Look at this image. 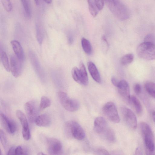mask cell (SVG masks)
<instances>
[{
	"instance_id": "obj_16",
	"label": "cell",
	"mask_w": 155,
	"mask_h": 155,
	"mask_svg": "<svg viewBox=\"0 0 155 155\" xmlns=\"http://www.w3.org/2000/svg\"><path fill=\"white\" fill-rule=\"evenodd\" d=\"M88 68L92 78L98 83H100L101 78L98 70L95 64L91 61H89L87 64Z\"/></svg>"
},
{
	"instance_id": "obj_4",
	"label": "cell",
	"mask_w": 155,
	"mask_h": 155,
	"mask_svg": "<svg viewBox=\"0 0 155 155\" xmlns=\"http://www.w3.org/2000/svg\"><path fill=\"white\" fill-rule=\"evenodd\" d=\"M58 96L61 104L66 110L74 112L79 109L80 104L78 101L77 100L70 98L65 92L59 91Z\"/></svg>"
},
{
	"instance_id": "obj_14",
	"label": "cell",
	"mask_w": 155,
	"mask_h": 155,
	"mask_svg": "<svg viewBox=\"0 0 155 155\" xmlns=\"http://www.w3.org/2000/svg\"><path fill=\"white\" fill-rule=\"evenodd\" d=\"M11 44L15 55L20 61L23 62L24 54L23 49L20 43L16 40H12Z\"/></svg>"
},
{
	"instance_id": "obj_38",
	"label": "cell",
	"mask_w": 155,
	"mask_h": 155,
	"mask_svg": "<svg viewBox=\"0 0 155 155\" xmlns=\"http://www.w3.org/2000/svg\"><path fill=\"white\" fill-rule=\"evenodd\" d=\"M134 91L136 94H139L140 93L141 91V87L139 84H135L134 86Z\"/></svg>"
},
{
	"instance_id": "obj_13",
	"label": "cell",
	"mask_w": 155,
	"mask_h": 155,
	"mask_svg": "<svg viewBox=\"0 0 155 155\" xmlns=\"http://www.w3.org/2000/svg\"><path fill=\"white\" fill-rule=\"evenodd\" d=\"M107 123L103 117H99L95 118L94 122V131L98 134L104 133L107 129Z\"/></svg>"
},
{
	"instance_id": "obj_19",
	"label": "cell",
	"mask_w": 155,
	"mask_h": 155,
	"mask_svg": "<svg viewBox=\"0 0 155 155\" xmlns=\"http://www.w3.org/2000/svg\"><path fill=\"white\" fill-rule=\"evenodd\" d=\"M79 69L82 78V85L86 86L88 84V77L85 66L82 62L80 64Z\"/></svg>"
},
{
	"instance_id": "obj_45",
	"label": "cell",
	"mask_w": 155,
	"mask_h": 155,
	"mask_svg": "<svg viewBox=\"0 0 155 155\" xmlns=\"http://www.w3.org/2000/svg\"><path fill=\"white\" fill-rule=\"evenodd\" d=\"M37 155H45V154L44 153H43L42 152H39Z\"/></svg>"
},
{
	"instance_id": "obj_20",
	"label": "cell",
	"mask_w": 155,
	"mask_h": 155,
	"mask_svg": "<svg viewBox=\"0 0 155 155\" xmlns=\"http://www.w3.org/2000/svg\"><path fill=\"white\" fill-rule=\"evenodd\" d=\"M71 74L73 78L75 81L82 85V78L79 69L77 67L73 68L71 71Z\"/></svg>"
},
{
	"instance_id": "obj_18",
	"label": "cell",
	"mask_w": 155,
	"mask_h": 155,
	"mask_svg": "<svg viewBox=\"0 0 155 155\" xmlns=\"http://www.w3.org/2000/svg\"><path fill=\"white\" fill-rule=\"evenodd\" d=\"M16 115L20 121L22 128H29L28 122L25 115L20 110H17Z\"/></svg>"
},
{
	"instance_id": "obj_40",
	"label": "cell",
	"mask_w": 155,
	"mask_h": 155,
	"mask_svg": "<svg viewBox=\"0 0 155 155\" xmlns=\"http://www.w3.org/2000/svg\"><path fill=\"white\" fill-rule=\"evenodd\" d=\"M111 82L113 84L117 87L119 84V81L115 77H112L111 78Z\"/></svg>"
},
{
	"instance_id": "obj_32",
	"label": "cell",
	"mask_w": 155,
	"mask_h": 155,
	"mask_svg": "<svg viewBox=\"0 0 155 155\" xmlns=\"http://www.w3.org/2000/svg\"><path fill=\"white\" fill-rule=\"evenodd\" d=\"M101 45L103 51L106 52L108 48V44L104 35L102 36L101 38Z\"/></svg>"
},
{
	"instance_id": "obj_33",
	"label": "cell",
	"mask_w": 155,
	"mask_h": 155,
	"mask_svg": "<svg viewBox=\"0 0 155 155\" xmlns=\"http://www.w3.org/2000/svg\"><path fill=\"white\" fill-rule=\"evenodd\" d=\"M144 41L155 44V35L153 33H149L146 36Z\"/></svg>"
},
{
	"instance_id": "obj_43",
	"label": "cell",
	"mask_w": 155,
	"mask_h": 155,
	"mask_svg": "<svg viewBox=\"0 0 155 155\" xmlns=\"http://www.w3.org/2000/svg\"><path fill=\"white\" fill-rule=\"evenodd\" d=\"M152 116L153 120L155 122V111L153 112L152 113Z\"/></svg>"
},
{
	"instance_id": "obj_23",
	"label": "cell",
	"mask_w": 155,
	"mask_h": 155,
	"mask_svg": "<svg viewBox=\"0 0 155 155\" xmlns=\"http://www.w3.org/2000/svg\"><path fill=\"white\" fill-rule=\"evenodd\" d=\"M82 46L85 52L88 55L91 54L92 49L89 41L86 38H83L81 41Z\"/></svg>"
},
{
	"instance_id": "obj_8",
	"label": "cell",
	"mask_w": 155,
	"mask_h": 155,
	"mask_svg": "<svg viewBox=\"0 0 155 155\" xmlns=\"http://www.w3.org/2000/svg\"><path fill=\"white\" fill-rule=\"evenodd\" d=\"M121 111L128 125L132 129H136L137 126V120L134 113L129 108L124 107L121 108Z\"/></svg>"
},
{
	"instance_id": "obj_29",
	"label": "cell",
	"mask_w": 155,
	"mask_h": 155,
	"mask_svg": "<svg viewBox=\"0 0 155 155\" xmlns=\"http://www.w3.org/2000/svg\"><path fill=\"white\" fill-rule=\"evenodd\" d=\"M134 60V56L132 54H127L123 56L121 59L120 62L123 65L131 63Z\"/></svg>"
},
{
	"instance_id": "obj_22",
	"label": "cell",
	"mask_w": 155,
	"mask_h": 155,
	"mask_svg": "<svg viewBox=\"0 0 155 155\" xmlns=\"http://www.w3.org/2000/svg\"><path fill=\"white\" fill-rule=\"evenodd\" d=\"M87 0L89 12L93 17H95L97 15L99 10L94 1L93 0Z\"/></svg>"
},
{
	"instance_id": "obj_26",
	"label": "cell",
	"mask_w": 155,
	"mask_h": 155,
	"mask_svg": "<svg viewBox=\"0 0 155 155\" xmlns=\"http://www.w3.org/2000/svg\"><path fill=\"white\" fill-rule=\"evenodd\" d=\"M51 104L50 99L45 96L41 97L39 105L40 109L43 110L49 107Z\"/></svg>"
},
{
	"instance_id": "obj_36",
	"label": "cell",
	"mask_w": 155,
	"mask_h": 155,
	"mask_svg": "<svg viewBox=\"0 0 155 155\" xmlns=\"http://www.w3.org/2000/svg\"><path fill=\"white\" fill-rule=\"evenodd\" d=\"M94 1L99 10L102 9L104 6V0H94Z\"/></svg>"
},
{
	"instance_id": "obj_37",
	"label": "cell",
	"mask_w": 155,
	"mask_h": 155,
	"mask_svg": "<svg viewBox=\"0 0 155 155\" xmlns=\"http://www.w3.org/2000/svg\"><path fill=\"white\" fill-rule=\"evenodd\" d=\"M96 153L99 155H108L109 154L107 151L104 148H99L96 150Z\"/></svg>"
},
{
	"instance_id": "obj_12",
	"label": "cell",
	"mask_w": 155,
	"mask_h": 155,
	"mask_svg": "<svg viewBox=\"0 0 155 155\" xmlns=\"http://www.w3.org/2000/svg\"><path fill=\"white\" fill-rule=\"evenodd\" d=\"M117 87L120 95L130 103V89L127 82L124 80L120 81Z\"/></svg>"
},
{
	"instance_id": "obj_41",
	"label": "cell",
	"mask_w": 155,
	"mask_h": 155,
	"mask_svg": "<svg viewBox=\"0 0 155 155\" xmlns=\"http://www.w3.org/2000/svg\"><path fill=\"white\" fill-rule=\"evenodd\" d=\"M68 43L70 44H71L73 41L72 37L71 36L69 35L68 37Z\"/></svg>"
},
{
	"instance_id": "obj_27",
	"label": "cell",
	"mask_w": 155,
	"mask_h": 155,
	"mask_svg": "<svg viewBox=\"0 0 155 155\" xmlns=\"http://www.w3.org/2000/svg\"><path fill=\"white\" fill-rule=\"evenodd\" d=\"M22 4L25 13L29 17L31 15V8L30 0H20Z\"/></svg>"
},
{
	"instance_id": "obj_2",
	"label": "cell",
	"mask_w": 155,
	"mask_h": 155,
	"mask_svg": "<svg viewBox=\"0 0 155 155\" xmlns=\"http://www.w3.org/2000/svg\"><path fill=\"white\" fill-rule=\"evenodd\" d=\"M65 131L67 136L72 137L78 140L84 139L85 132L81 126L77 122L72 121L67 122L65 125Z\"/></svg>"
},
{
	"instance_id": "obj_15",
	"label": "cell",
	"mask_w": 155,
	"mask_h": 155,
	"mask_svg": "<svg viewBox=\"0 0 155 155\" xmlns=\"http://www.w3.org/2000/svg\"><path fill=\"white\" fill-rule=\"evenodd\" d=\"M35 122L38 126L42 127H48L51 124V120L50 117L46 114L38 115L36 118Z\"/></svg>"
},
{
	"instance_id": "obj_42",
	"label": "cell",
	"mask_w": 155,
	"mask_h": 155,
	"mask_svg": "<svg viewBox=\"0 0 155 155\" xmlns=\"http://www.w3.org/2000/svg\"><path fill=\"white\" fill-rule=\"evenodd\" d=\"M47 4H50L51 3L52 0H43Z\"/></svg>"
},
{
	"instance_id": "obj_28",
	"label": "cell",
	"mask_w": 155,
	"mask_h": 155,
	"mask_svg": "<svg viewBox=\"0 0 155 155\" xmlns=\"http://www.w3.org/2000/svg\"><path fill=\"white\" fill-rule=\"evenodd\" d=\"M106 139L108 142H113L115 140V135L114 131L111 129L108 128L104 132Z\"/></svg>"
},
{
	"instance_id": "obj_9",
	"label": "cell",
	"mask_w": 155,
	"mask_h": 155,
	"mask_svg": "<svg viewBox=\"0 0 155 155\" xmlns=\"http://www.w3.org/2000/svg\"><path fill=\"white\" fill-rule=\"evenodd\" d=\"M23 62L20 60L15 55H12L10 57V68L12 75L15 78L21 74Z\"/></svg>"
},
{
	"instance_id": "obj_5",
	"label": "cell",
	"mask_w": 155,
	"mask_h": 155,
	"mask_svg": "<svg viewBox=\"0 0 155 155\" xmlns=\"http://www.w3.org/2000/svg\"><path fill=\"white\" fill-rule=\"evenodd\" d=\"M103 111L105 115L111 121L118 123L120 118L117 107L114 103L109 102L103 106Z\"/></svg>"
},
{
	"instance_id": "obj_31",
	"label": "cell",
	"mask_w": 155,
	"mask_h": 155,
	"mask_svg": "<svg viewBox=\"0 0 155 155\" xmlns=\"http://www.w3.org/2000/svg\"><path fill=\"white\" fill-rule=\"evenodd\" d=\"M4 9L8 12H10L12 10V6L10 0H1Z\"/></svg>"
},
{
	"instance_id": "obj_3",
	"label": "cell",
	"mask_w": 155,
	"mask_h": 155,
	"mask_svg": "<svg viewBox=\"0 0 155 155\" xmlns=\"http://www.w3.org/2000/svg\"><path fill=\"white\" fill-rule=\"evenodd\" d=\"M137 53L140 58L147 60L155 59V44L144 42L137 47Z\"/></svg>"
},
{
	"instance_id": "obj_1",
	"label": "cell",
	"mask_w": 155,
	"mask_h": 155,
	"mask_svg": "<svg viewBox=\"0 0 155 155\" xmlns=\"http://www.w3.org/2000/svg\"><path fill=\"white\" fill-rule=\"evenodd\" d=\"M106 5L112 14L121 21L128 19L130 12L128 8L120 0H104Z\"/></svg>"
},
{
	"instance_id": "obj_39",
	"label": "cell",
	"mask_w": 155,
	"mask_h": 155,
	"mask_svg": "<svg viewBox=\"0 0 155 155\" xmlns=\"http://www.w3.org/2000/svg\"><path fill=\"white\" fill-rule=\"evenodd\" d=\"M16 148V147L14 146H13L10 147L7 152V155H15Z\"/></svg>"
},
{
	"instance_id": "obj_17",
	"label": "cell",
	"mask_w": 155,
	"mask_h": 155,
	"mask_svg": "<svg viewBox=\"0 0 155 155\" xmlns=\"http://www.w3.org/2000/svg\"><path fill=\"white\" fill-rule=\"evenodd\" d=\"M130 103L133 104L135 109L139 115H140L143 112V107L139 99L135 96H130Z\"/></svg>"
},
{
	"instance_id": "obj_44",
	"label": "cell",
	"mask_w": 155,
	"mask_h": 155,
	"mask_svg": "<svg viewBox=\"0 0 155 155\" xmlns=\"http://www.w3.org/2000/svg\"><path fill=\"white\" fill-rule=\"evenodd\" d=\"M35 2L36 5H39L40 3V0H34Z\"/></svg>"
},
{
	"instance_id": "obj_34",
	"label": "cell",
	"mask_w": 155,
	"mask_h": 155,
	"mask_svg": "<svg viewBox=\"0 0 155 155\" xmlns=\"http://www.w3.org/2000/svg\"><path fill=\"white\" fill-rule=\"evenodd\" d=\"M28 153L26 149H24L20 146L16 148L15 155H27L28 154Z\"/></svg>"
},
{
	"instance_id": "obj_11",
	"label": "cell",
	"mask_w": 155,
	"mask_h": 155,
	"mask_svg": "<svg viewBox=\"0 0 155 155\" xmlns=\"http://www.w3.org/2000/svg\"><path fill=\"white\" fill-rule=\"evenodd\" d=\"M29 56L33 66L38 76L41 80H45L44 71L36 55L33 52L30 51L29 52Z\"/></svg>"
},
{
	"instance_id": "obj_10",
	"label": "cell",
	"mask_w": 155,
	"mask_h": 155,
	"mask_svg": "<svg viewBox=\"0 0 155 155\" xmlns=\"http://www.w3.org/2000/svg\"><path fill=\"white\" fill-rule=\"evenodd\" d=\"M0 118L1 124L6 131L10 134H14L17 128L15 123L2 113H0Z\"/></svg>"
},
{
	"instance_id": "obj_7",
	"label": "cell",
	"mask_w": 155,
	"mask_h": 155,
	"mask_svg": "<svg viewBox=\"0 0 155 155\" xmlns=\"http://www.w3.org/2000/svg\"><path fill=\"white\" fill-rule=\"evenodd\" d=\"M47 151L50 155H60L62 153V146L57 139L49 138L46 140Z\"/></svg>"
},
{
	"instance_id": "obj_35",
	"label": "cell",
	"mask_w": 155,
	"mask_h": 155,
	"mask_svg": "<svg viewBox=\"0 0 155 155\" xmlns=\"http://www.w3.org/2000/svg\"><path fill=\"white\" fill-rule=\"evenodd\" d=\"M22 134L25 140H28L30 137V133L29 128H22Z\"/></svg>"
},
{
	"instance_id": "obj_25",
	"label": "cell",
	"mask_w": 155,
	"mask_h": 155,
	"mask_svg": "<svg viewBox=\"0 0 155 155\" xmlns=\"http://www.w3.org/2000/svg\"><path fill=\"white\" fill-rule=\"evenodd\" d=\"M145 88L148 94L155 98V83L149 82L146 83Z\"/></svg>"
},
{
	"instance_id": "obj_30",
	"label": "cell",
	"mask_w": 155,
	"mask_h": 155,
	"mask_svg": "<svg viewBox=\"0 0 155 155\" xmlns=\"http://www.w3.org/2000/svg\"><path fill=\"white\" fill-rule=\"evenodd\" d=\"M0 139L4 148L5 149L8 145V141L6 135L3 130H0Z\"/></svg>"
},
{
	"instance_id": "obj_21",
	"label": "cell",
	"mask_w": 155,
	"mask_h": 155,
	"mask_svg": "<svg viewBox=\"0 0 155 155\" xmlns=\"http://www.w3.org/2000/svg\"><path fill=\"white\" fill-rule=\"evenodd\" d=\"M36 36L39 45H41L44 38V33L43 28L38 24L35 26Z\"/></svg>"
},
{
	"instance_id": "obj_24",
	"label": "cell",
	"mask_w": 155,
	"mask_h": 155,
	"mask_svg": "<svg viewBox=\"0 0 155 155\" xmlns=\"http://www.w3.org/2000/svg\"><path fill=\"white\" fill-rule=\"evenodd\" d=\"M1 59L2 64L5 70L8 72L10 71L8 58L6 53L2 51L1 52Z\"/></svg>"
},
{
	"instance_id": "obj_6",
	"label": "cell",
	"mask_w": 155,
	"mask_h": 155,
	"mask_svg": "<svg viewBox=\"0 0 155 155\" xmlns=\"http://www.w3.org/2000/svg\"><path fill=\"white\" fill-rule=\"evenodd\" d=\"M25 111L28 120L31 123L35 122L38 116L39 106L36 101L33 100L26 102L24 106Z\"/></svg>"
}]
</instances>
